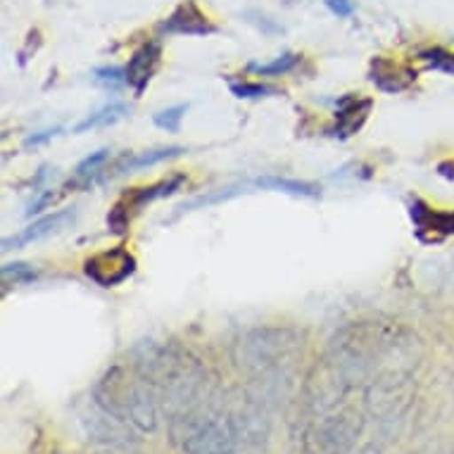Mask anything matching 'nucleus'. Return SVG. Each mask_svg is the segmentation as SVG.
<instances>
[{
    "instance_id": "9d476101",
    "label": "nucleus",
    "mask_w": 454,
    "mask_h": 454,
    "mask_svg": "<svg viewBox=\"0 0 454 454\" xmlns=\"http://www.w3.org/2000/svg\"><path fill=\"white\" fill-rule=\"evenodd\" d=\"M186 153V148L181 145H169V148H155V150H143V153H131L117 160V164L112 167L110 176H120V174H131L138 169H148L155 164L169 162L174 157H181Z\"/></svg>"
},
{
    "instance_id": "39448f33",
    "label": "nucleus",
    "mask_w": 454,
    "mask_h": 454,
    "mask_svg": "<svg viewBox=\"0 0 454 454\" xmlns=\"http://www.w3.org/2000/svg\"><path fill=\"white\" fill-rule=\"evenodd\" d=\"M160 62H162V45L160 41H148L143 43L138 51L129 58L127 67V86L136 93V98L143 96V90L148 89L150 79L157 74L160 69Z\"/></svg>"
},
{
    "instance_id": "20e7f679",
    "label": "nucleus",
    "mask_w": 454,
    "mask_h": 454,
    "mask_svg": "<svg viewBox=\"0 0 454 454\" xmlns=\"http://www.w3.org/2000/svg\"><path fill=\"white\" fill-rule=\"evenodd\" d=\"M372 98L355 96V93H348V96L338 98L335 103V124L328 129L326 134L331 138H350L364 127V121L369 120V112H372Z\"/></svg>"
},
{
    "instance_id": "dca6fc26",
    "label": "nucleus",
    "mask_w": 454,
    "mask_h": 454,
    "mask_svg": "<svg viewBox=\"0 0 454 454\" xmlns=\"http://www.w3.org/2000/svg\"><path fill=\"white\" fill-rule=\"evenodd\" d=\"M38 278V271L31 264H24V262H12V264H5L3 267V281L5 286H22V283H31Z\"/></svg>"
},
{
    "instance_id": "2eb2a0df",
    "label": "nucleus",
    "mask_w": 454,
    "mask_h": 454,
    "mask_svg": "<svg viewBox=\"0 0 454 454\" xmlns=\"http://www.w3.org/2000/svg\"><path fill=\"white\" fill-rule=\"evenodd\" d=\"M229 89H231L233 96L240 98V100H260V98H269L278 93L274 86H267V83H250V82H231L229 83Z\"/></svg>"
},
{
    "instance_id": "f257e3e1",
    "label": "nucleus",
    "mask_w": 454,
    "mask_h": 454,
    "mask_svg": "<svg viewBox=\"0 0 454 454\" xmlns=\"http://www.w3.org/2000/svg\"><path fill=\"white\" fill-rule=\"evenodd\" d=\"M136 257L129 253V247L117 246L103 253H96L93 257L83 262V274L100 288H114L129 281L136 274Z\"/></svg>"
},
{
    "instance_id": "aec40b11",
    "label": "nucleus",
    "mask_w": 454,
    "mask_h": 454,
    "mask_svg": "<svg viewBox=\"0 0 454 454\" xmlns=\"http://www.w3.org/2000/svg\"><path fill=\"white\" fill-rule=\"evenodd\" d=\"M52 200H55V193H52V191H48V188H45V191H41V193H36L34 202H31L29 209H27V216L38 215V212L48 207V205H51Z\"/></svg>"
},
{
    "instance_id": "4be33fe9",
    "label": "nucleus",
    "mask_w": 454,
    "mask_h": 454,
    "mask_svg": "<svg viewBox=\"0 0 454 454\" xmlns=\"http://www.w3.org/2000/svg\"><path fill=\"white\" fill-rule=\"evenodd\" d=\"M440 176H447V179H454V162H442L438 164Z\"/></svg>"
},
{
    "instance_id": "f3484780",
    "label": "nucleus",
    "mask_w": 454,
    "mask_h": 454,
    "mask_svg": "<svg viewBox=\"0 0 454 454\" xmlns=\"http://www.w3.org/2000/svg\"><path fill=\"white\" fill-rule=\"evenodd\" d=\"M93 79L105 89L114 90L127 83V72H124V67H98L93 72Z\"/></svg>"
},
{
    "instance_id": "9b49d317",
    "label": "nucleus",
    "mask_w": 454,
    "mask_h": 454,
    "mask_svg": "<svg viewBox=\"0 0 454 454\" xmlns=\"http://www.w3.org/2000/svg\"><path fill=\"white\" fill-rule=\"evenodd\" d=\"M127 114H129V105L127 103L105 105V107H100L98 112L89 114V117H86L83 121H79V124L74 127V134H86V131H90V129L110 127V124H114V121L124 120Z\"/></svg>"
},
{
    "instance_id": "1a4fd4ad",
    "label": "nucleus",
    "mask_w": 454,
    "mask_h": 454,
    "mask_svg": "<svg viewBox=\"0 0 454 454\" xmlns=\"http://www.w3.org/2000/svg\"><path fill=\"white\" fill-rule=\"evenodd\" d=\"M410 216L411 222H414L419 239H424V233H431V236L454 233V212L433 209L424 200H419V198H411L410 200Z\"/></svg>"
},
{
    "instance_id": "423d86ee",
    "label": "nucleus",
    "mask_w": 454,
    "mask_h": 454,
    "mask_svg": "<svg viewBox=\"0 0 454 454\" xmlns=\"http://www.w3.org/2000/svg\"><path fill=\"white\" fill-rule=\"evenodd\" d=\"M76 212L74 209H60V212H52V215L38 219V222L29 223L27 229L17 233V236H10V239H3V250L10 253V250H22L29 243H36V240L51 236V233H58L60 229H65L69 222H74Z\"/></svg>"
},
{
    "instance_id": "6e6552de",
    "label": "nucleus",
    "mask_w": 454,
    "mask_h": 454,
    "mask_svg": "<svg viewBox=\"0 0 454 454\" xmlns=\"http://www.w3.org/2000/svg\"><path fill=\"white\" fill-rule=\"evenodd\" d=\"M186 184V174H172L169 179L157 181V184H150V186L143 188H134L131 193H127L120 200V205L127 209L129 215H134V212H141L145 205L155 200H162V198H169L176 191H181V186Z\"/></svg>"
},
{
    "instance_id": "ddd939ff",
    "label": "nucleus",
    "mask_w": 454,
    "mask_h": 454,
    "mask_svg": "<svg viewBox=\"0 0 454 454\" xmlns=\"http://www.w3.org/2000/svg\"><path fill=\"white\" fill-rule=\"evenodd\" d=\"M188 112V105L186 103H179V105H172V107H167V110H160L153 114V124L157 129H162L167 134H179L181 129V121H184V114Z\"/></svg>"
},
{
    "instance_id": "6ab92c4d",
    "label": "nucleus",
    "mask_w": 454,
    "mask_h": 454,
    "mask_svg": "<svg viewBox=\"0 0 454 454\" xmlns=\"http://www.w3.org/2000/svg\"><path fill=\"white\" fill-rule=\"evenodd\" d=\"M324 3H326V8L331 10L335 17H340V20L352 17V12H355V3H352V0H324Z\"/></svg>"
},
{
    "instance_id": "7ed1b4c3",
    "label": "nucleus",
    "mask_w": 454,
    "mask_h": 454,
    "mask_svg": "<svg viewBox=\"0 0 454 454\" xmlns=\"http://www.w3.org/2000/svg\"><path fill=\"white\" fill-rule=\"evenodd\" d=\"M243 188H262V191H276V193L293 195V198H319L321 188L317 184H309V181H298V179H286V176H274V174H267V176H260V179L247 181V184H240V186L222 188L216 195H209L207 202L216 200H229L233 195L243 193Z\"/></svg>"
},
{
    "instance_id": "4468645a",
    "label": "nucleus",
    "mask_w": 454,
    "mask_h": 454,
    "mask_svg": "<svg viewBox=\"0 0 454 454\" xmlns=\"http://www.w3.org/2000/svg\"><path fill=\"white\" fill-rule=\"evenodd\" d=\"M419 60L424 62L428 69L454 76V52L445 51V48H426V51L419 52Z\"/></svg>"
},
{
    "instance_id": "f8f14e48",
    "label": "nucleus",
    "mask_w": 454,
    "mask_h": 454,
    "mask_svg": "<svg viewBox=\"0 0 454 454\" xmlns=\"http://www.w3.org/2000/svg\"><path fill=\"white\" fill-rule=\"evenodd\" d=\"M300 60H302V55H298V52H283V55H278L276 60L264 62V65L250 62L246 69L257 76H283V74H291L293 69L300 65Z\"/></svg>"
},
{
    "instance_id": "412c9836",
    "label": "nucleus",
    "mask_w": 454,
    "mask_h": 454,
    "mask_svg": "<svg viewBox=\"0 0 454 454\" xmlns=\"http://www.w3.org/2000/svg\"><path fill=\"white\" fill-rule=\"evenodd\" d=\"M48 174H51V167H41V169H38V174H36V179L31 181V188H34V193H41V191H43V184H45V179H48Z\"/></svg>"
},
{
    "instance_id": "a211bd4d",
    "label": "nucleus",
    "mask_w": 454,
    "mask_h": 454,
    "mask_svg": "<svg viewBox=\"0 0 454 454\" xmlns=\"http://www.w3.org/2000/svg\"><path fill=\"white\" fill-rule=\"evenodd\" d=\"M62 129L60 127H52V129H43V131H36V134L27 136V141H24V148H41V145H48L52 138H58Z\"/></svg>"
},
{
    "instance_id": "f03ea898",
    "label": "nucleus",
    "mask_w": 454,
    "mask_h": 454,
    "mask_svg": "<svg viewBox=\"0 0 454 454\" xmlns=\"http://www.w3.org/2000/svg\"><path fill=\"white\" fill-rule=\"evenodd\" d=\"M216 31L219 27L198 8L195 0H184L172 15L157 24V34L162 36H212Z\"/></svg>"
},
{
    "instance_id": "0eeeda50",
    "label": "nucleus",
    "mask_w": 454,
    "mask_h": 454,
    "mask_svg": "<svg viewBox=\"0 0 454 454\" xmlns=\"http://www.w3.org/2000/svg\"><path fill=\"white\" fill-rule=\"evenodd\" d=\"M369 82L383 93H403L417 82V72H411L403 65H395L393 60H386V58H376L369 67Z\"/></svg>"
}]
</instances>
